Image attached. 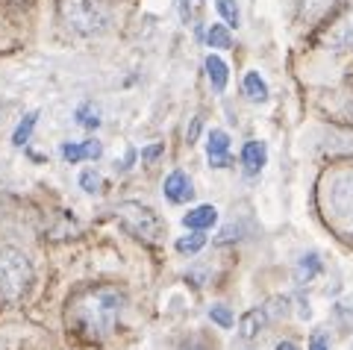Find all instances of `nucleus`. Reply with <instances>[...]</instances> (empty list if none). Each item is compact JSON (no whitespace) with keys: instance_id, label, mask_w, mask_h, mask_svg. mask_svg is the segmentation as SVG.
I'll return each instance as SVG.
<instances>
[{"instance_id":"nucleus-8","label":"nucleus","mask_w":353,"mask_h":350,"mask_svg":"<svg viewBox=\"0 0 353 350\" xmlns=\"http://www.w3.org/2000/svg\"><path fill=\"white\" fill-rule=\"evenodd\" d=\"M230 136L224 130H212L206 138V153H209V162H212V168H227L230 165Z\"/></svg>"},{"instance_id":"nucleus-29","label":"nucleus","mask_w":353,"mask_h":350,"mask_svg":"<svg viewBox=\"0 0 353 350\" xmlns=\"http://www.w3.org/2000/svg\"><path fill=\"white\" fill-rule=\"evenodd\" d=\"M180 15H183V21H185V24H189V0H180Z\"/></svg>"},{"instance_id":"nucleus-22","label":"nucleus","mask_w":353,"mask_h":350,"mask_svg":"<svg viewBox=\"0 0 353 350\" xmlns=\"http://www.w3.org/2000/svg\"><path fill=\"white\" fill-rule=\"evenodd\" d=\"M80 185H83V192L97 194V192H101V185H103V180H101V174H97V171H83L80 174Z\"/></svg>"},{"instance_id":"nucleus-10","label":"nucleus","mask_w":353,"mask_h":350,"mask_svg":"<svg viewBox=\"0 0 353 350\" xmlns=\"http://www.w3.org/2000/svg\"><path fill=\"white\" fill-rule=\"evenodd\" d=\"M327 48H333V50L353 48V12H347L333 30L327 32Z\"/></svg>"},{"instance_id":"nucleus-11","label":"nucleus","mask_w":353,"mask_h":350,"mask_svg":"<svg viewBox=\"0 0 353 350\" xmlns=\"http://www.w3.org/2000/svg\"><path fill=\"white\" fill-rule=\"evenodd\" d=\"M215 221H218V209H215V206H197V209H192L189 215L183 218V224L189 229H197V233L209 229Z\"/></svg>"},{"instance_id":"nucleus-25","label":"nucleus","mask_w":353,"mask_h":350,"mask_svg":"<svg viewBox=\"0 0 353 350\" xmlns=\"http://www.w3.org/2000/svg\"><path fill=\"white\" fill-rule=\"evenodd\" d=\"M265 312H268V318H280V315L289 312V300H285V298H274L268 306H265Z\"/></svg>"},{"instance_id":"nucleus-13","label":"nucleus","mask_w":353,"mask_h":350,"mask_svg":"<svg viewBox=\"0 0 353 350\" xmlns=\"http://www.w3.org/2000/svg\"><path fill=\"white\" fill-rule=\"evenodd\" d=\"M206 74H209V83H212L215 92H224L227 89L230 71H227V62L221 59V56H212V53H209V56H206Z\"/></svg>"},{"instance_id":"nucleus-18","label":"nucleus","mask_w":353,"mask_h":350,"mask_svg":"<svg viewBox=\"0 0 353 350\" xmlns=\"http://www.w3.org/2000/svg\"><path fill=\"white\" fill-rule=\"evenodd\" d=\"M77 121H80L85 130H97L101 127V109H97L94 103H83L80 109H77Z\"/></svg>"},{"instance_id":"nucleus-31","label":"nucleus","mask_w":353,"mask_h":350,"mask_svg":"<svg viewBox=\"0 0 353 350\" xmlns=\"http://www.w3.org/2000/svg\"><path fill=\"white\" fill-rule=\"evenodd\" d=\"M197 3H203V0H197Z\"/></svg>"},{"instance_id":"nucleus-24","label":"nucleus","mask_w":353,"mask_h":350,"mask_svg":"<svg viewBox=\"0 0 353 350\" xmlns=\"http://www.w3.org/2000/svg\"><path fill=\"white\" fill-rule=\"evenodd\" d=\"M209 318H212L218 327H233V312L227 309V306H209Z\"/></svg>"},{"instance_id":"nucleus-5","label":"nucleus","mask_w":353,"mask_h":350,"mask_svg":"<svg viewBox=\"0 0 353 350\" xmlns=\"http://www.w3.org/2000/svg\"><path fill=\"white\" fill-rule=\"evenodd\" d=\"M324 206L327 215L333 218H353V171H339L327 180L324 189Z\"/></svg>"},{"instance_id":"nucleus-20","label":"nucleus","mask_w":353,"mask_h":350,"mask_svg":"<svg viewBox=\"0 0 353 350\" xmlns=\"http://www.w3.org/2000/svg\"><path fill=\"white\" fill-rule=\"evenodd\" d=\"M215 9H218V15L224 18L227 27H239V6H236V0H215Z\"/></svg>"},{"instance_id":"nucleus-2","label":"nucleus","mask_w":353,"mask_h":350,"mask_svg":"<svg viewBox=\"0 0 353 350\" xmlns=\"http://www.w3.org/2000/svg\"><path fill=\"white\" fill-rule=\"evenodd\" d=\"M32 282L30 259L18 247H0V300L15 303Z\"/></svg>"},{"instance_id":"nucleus-9","label":"nucleus","mask_w":353,"mask_h":350,"mask_svg":"<svg viewBox=\"0 0 353 350\" xmlns=\"http://www.w3.org/2000/svg\"><path fill=\"white\" fill-rule=\"evenodd\" d=\"M265 162H268V147H265V141H248V145L241 147V165H245V171L250 177L265 168Z\"/></svg>"},{"instance_id":"nucleus-23","label":"nucleus","mask_w":353,"mask_h":350,"mask_svg":"<svg viewBox=\"0 0 353 350\" xmlns=\"http://www.w3.org/2000/svg\"><path fill=\"white\" fill-rule=\"evenodd\" d=\"M336 318L353 330V298H345V300L336 303Z\"/></svg>"},{"instance_id":"nucleus-3","label":"nucleus","mask_w":353,"mask_h":350,"mask_svg":"<svg viewBox=\"0 0 353 350\" xmlns=\"http://www.w3.org/2000/svg\"><path fill=\"white\" fill-rule=\"evenodd\" d=\"M59 15L65 27L80 36H94L109 24V9L103 0H59Z\"/></svg>"},{"instance_id":"nucleus-7","label":"nucleus","mask_w":353,"mask_h":350,"mask_svg":"<svg viewBox=\"0 0 353 350\" xmlns=\"http://www.w3.org/2000/svg\"><path fill=\"white\" fill-rule=\"evenodd\" d=\"M162 192H165V198H168L171 203H185V200H192V198H194L192 180L185 177L183 171H174V174H168V180H165Z\"/></svg>"},{"instance_id":"nucleus-12","label":"nucleus","mask_w":353,"mask_h":350,"mask_svg":"<svg viewBox=\"0 0 353 350\" xmlns=\"http://www.w3.org/2000/svg\"><path fill=\"white\" fill-rule=\"evenodd\" d=\"M265 321H268V312H265V306H262V309H250V312H245V315H241V321H239V333H241V338H253V336H256L262 327H265Z\"/></svg>"},{"instance_id":"nucleus-27","label":"nucleus","mask_w":353,"mask_h":350,"mask_svg":"<svg viewBox=\"0 0 353 350\" xmlns=\"http://www.w3.org/2000/svg\"><path fill=\"white\" fill-rule=\"evenodd\" d=\"M159 153H162V145H150V147L141 150V162H153Z\"/></svg>"},{"instance_id":"nucleus-17","label":"nucleus","mask_w":353,"mask_h":350,"mask_svg":"<svg viewBox=\"0 0 353 350\" xmlns=\"http://www.w3.org/2000/svg\"><path fill=\"white\" fill-rule=\"evenodd\" d=\"M206 41H209V48H218V50L233 48V36H230L227 24H212V27H209V32H206Z\"/></svg>"},{"instance_id":"nucleus-30","label":"nucleus","mask_w":353,"mask_h":350,"mask_svg":"<svg viewBox=\"0 0 353 350\" xmlns=\"http://www.w3.org/2000/svg\"><path fill=\"white\" fill-rule=\"evenodd\" d=\"M274 350H297V347H294L292 342H280V344H277V347H274Z\"/></svg>"},{"instance_id":"nucleus-6","label":"nucleus","mask_w":353,"mask_h":350,"mask_svg":"<svg viewBox=\"0 0 353 350\" xmlns=\"http://www.w3.org/2000/svg\"><path fill=\"white\" fill-rule=\"evenodd\" d=\"M292 3V12L297 21H303V24H312V21L324 18L330 9L336 6V0H289Z\"/></svg>"},{"instance_id":"nucleus-26","label":"nucleus","mask_w":353,"mask_h":350,"mask_svg":"<svg viewBox=\"0 0 353 350\" xmlns=\"http://www.w3.org/2000/svg\"><path fill=\"white\" fill-rule=\"evenodd\" d=\"M309 350H330V338L324 333H315L309 338Z\"/></svg>"},{"instance_id":"nucleus-21","label":"nucleus","mask_w":353,"mask_h":350,"mask_svg":"<svg viewBox=\"0 0 353 350\" xmlns=\"http://www.w3.org/2000/svg\"><path fill=\"white\" fill-rule=\"evenodd\" d=\"M62 156L71 162H83V159H88V153H85V141H68V145L62 147Z\"/></svg>"},{"instance_id":"nucleus-15","label":"nucleus","mask_w":353,"mask_h":350,"mask_svg":"<svg viewBox=\"0 0 353 350\" xmlns=\"http://www.w3.org/2000/svg\"><path fill=\"white\" fill-rule=\"evenodd\" d=\"M245 94L250 97L253 103H265V101H268V85H265V80L256 71H250L245 76Z\"/></svg>"},{"instance_id":"nucleus-1","label":"nucleus","mask_w":353,"mask_h":350,"mask_svg":"<svg viewBox=\"0 0 353 350\" xmlns=\"http://www.w3.org/2000/svg\"><path fill=\"white\" fill-rule=\"evenodd\" d=\"M121 312H124V294L112 286H103V289L88 291L77 303L74 318H77V327L88 338H106L118 327Z\"/></svg>"},{"instance_id":"nucleus-16","label":"nucleus","mask_w":353,"mask_h":350,"mask_svg":"<svg viewBox=\"0 0 353 350\" xmlns=\"http://www.w3.org/2000/svg\"><path fill=\"white\" fill-rule=\"evenodd\" d=\"M36 124H39V112H27L24 118H21V124L15 127L12 145H15V147H24L27 141H30V136H32V130H36Z\"/></svg>"},{"instance_id":"nucleus-19","label":"nucleus","mask_w":353,"mask_h":350,"mask_svg":"<svg viewBox=\"0 0 353 350\" xmlns=\"http://www.w3.org/2000/svg\"><path fill=\"white\" fill-rule=\"evenodd\" d=\"M203 245H206V236L197 233V229L192 236L176 238V250H180V254H197V250H203Z\"/></svg>"},{"instance_id":"nucleus-14","label":"nucleus","mask_w":353,"mask_h":350,"mask_svg":"<svg viewBox=\"0 0 353 350\" xmlns=\"http://www.w3.org/2000/svg\"><path fill=\"white\" fill-rule=\"evenodd\" d=\"M318 274H321V259H318L315 254L303 256L301 262H297V268H294V280L301 282V286H303V282H309L312 277H318Z\"/></svg>"},{"instance_id":"nucleus-28","label":"nucleus","mask_w":353,"mask_h":350,"mask_svg":"<svg viewBox=\"0 0 353 350\" xmlns=\"http://www.w3.org/2000/svg\"><path fill=\"white\" fill-rule=\"evenodd\" d=\"M197 133H201V118H194L192 127H189V133H185V138H189V145H194V141H197Z\"/></svg>"},{"instance_id":"nucleus-4","label":"nucleus","mask_w":353,"mask_h":350,"mask_svg":"<svg viewBox=\"0 0 353 350\" xmlns=\"http://www.w3.org/2000/svg\"><path fill=\"white\" fill-rule=\"evenodd\" d=\"M118 221L124 224L127 233H132L136 238H145V242H159L165 236V224L162 218L150 209V206H141V203H132V200H124L118 203Z\"/></svg>"}]
</instances>
